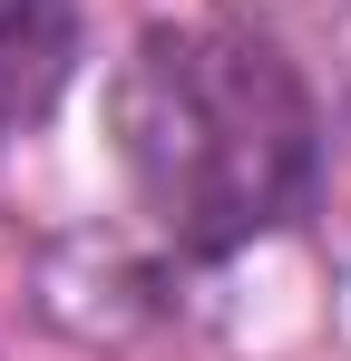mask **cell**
I'll use <instances>...</instances> for the list:
<instances>
[{"mask_svg": "<svg viewBox=\"0 0 351 361\" xmlns=\"http://www.w3.org/2000/svg\"><path fill=\"white\" fill-rule=\"evenodd\" d=\"M117 166L176 254H234L312 195V98L273 39L234 20H156L108 88Z\"/></svg>", "mask_w": 351, "mask_h": 361, "instance_id": "6da1fadb", "label": "cell"}, {"mask_svg": "<svg viewBox=\"0 0 351 361\" xmlns=\"http://www.w3.org/2000/svg\"><path fill=\"white\" fill-rule=\"evenodd\" d=\"M78 49V0H0V127L39 118Z\"/></svg>", "mask_w": 351, "mask_h": 361, "instance_id": "7a4b0ae2", "label": "cell"}]
</instances>
